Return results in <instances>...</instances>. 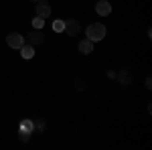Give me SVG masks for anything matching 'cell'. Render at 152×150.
Here are the masks:
<instances>
[{"mask_svg": "<svg viewBox=\"0 0 152 150\" xmlns=\"http://www.w3.org/2000/svg\"><path fill=\"white\" fill-rule=\"evenodd\" d=\"M105 37V26L102 23H91L87 26V39L91 41V43H97V41H102Z\"/></svg>", "mask_w": 152, "mask_h": 150, "instance_id": "1", "label": "cell"}, {"mask_svg": "<svg viewBox=\"0 0 152 150\" xmlns=\"http://www.w3.org/2000/svg\"><path fill=\"white\" fill-rule=\"evenodd\" d=\"M6 43H8L10 49H20V47L24 45V39H23V35H18V33H10V35L6 37Z\"/></svg>", "mask_w": 152, "mask_h": 150, "instance_id": "2", "label": "cell"}, {"mask_svg": "<svg viewBox=\"0 0 152 150\" xmlns=\"http://www.w3.org/2000/svg\"><path fill=\"white\" fill-rule=\"evenodd\" d=\"M63 31H65L69 37H77L81 29H79V23H77L75 18H71V20H65V29H63Z\"/></svg>", "mask_w": 152, "mask_h": 150, "instance_id": "3", "label": "cell"}, {"mask_svg": "<svg viewBox=\"0 0 152 150\" xmlns=\"http://www.w3.org/2000/svg\"><path fill=\"white\" fill-rule=\"evenodd\" d=\"M49 14H51V4H47L45 0H39V2H37V16L47 18Z\"/></svg>", "mask_w": 152, "mask_h": 150, "instance_id": "4", "label": "cell"}, {"mask_svg": "<svg viewBox=\"0 0 152 150\" xmlns=\"http://www.w3.org/2000/svg\"><path fill=\"white\" fill-rule=\"evenodd\" d=\"M95 12H97L99 16H107V14L112 12V4H110L107 0H99V2L95 4Z\"/></svg>", "mask_w": 152, "mask_h": 150, "instance_id": "5", "label": "cell"}, {"mask_svg": "<svg viewBox=\"0 0 152 150\" xmlns=\"http://www.w3.org/2000/svg\"><path fill=\"white\" fill-rule=\"evenodd\" d=\"M43 39H45V37H43V33H41V29H35V31L28 35V45H33V47L43 45Z\"/></svg>", "mask_w": 152, "mask_h": 150, "instance_id": "6", "label": "cell"}, {"mask_svg": "<svg viewBox=\"0 0 152 150\" xmlns=\"http://www.w3.org/2000/svg\"><path fill=\"white\" fill-rule=\"evenodd\" d=\"M20 57H23V59H33V57H35V47L28 45V43L23 45V47H20Z\"/></svg>", "mask_w": 152, "mask_h": 150, "instance_id": "7", "label": "cell"}, {"mask_svg": "<svg viewBox=\"0 0 152 150\" xmlns=\"http://www.w3.org/2000/svg\"><path fill=\"white\" fill-rule=\"evenodd\" d=\"M79 51H81L83 55H89V53L94 51V43H91L89 39H83L81 43H79Z\"/></svg>", "mask_w": 152, "mask_h": 150, "instance_id": "8", "label": "cell"}, {"mask_svg": "<svg viewBox=\"0 0 152 150\" xmlns=\"http://www.w3.org/2000/svg\"><path fill=\"white\" fill-rule=\"evenodd\" d=\"M35 130V124H33V120H23L20 122V132H26V134H31Z\"/></svg>", "mask_w": 152, "mask_h": 150, "instance_id": "9", "label": "cell"}, {"mask_svg": "<svg viewBox=\"0 0 152 150\" xmlns=\"http://www.w3.org/2000/svg\"><path fill=\"white\" fill-rule=\"evenodd\" d=\"M118 79L122 81V83H124V85H130V83H132V75H130L128 71H122V73H120V75H118Z\"/></svg>", "mask_w": 152, "mask_h": 150, "instance_id": "10", "label": "cell"}, {"mask_svg": "<svg viewBox=\"0 0 152 150\" xmlns=\"http://www.w3.org/2000/svg\"><path fill=\"white\" fill-rule=\"evenodd\" d=\"M63 29H65V20H55V23H53V31H55V33H61V31H63Z\"/></svg>", "mask_w": 152, "mask_h": 150, "instance_id": "11", "label": "cell"}, {"mask_svg": "<svg viewBox=\"0 0 152 150\" xmlns=\"http://www.w3.org/2000/svg\"><path fill=\"white\" fill-rule=\"evenodd\" d=\"M43 24H45V18H41V16H35L33 18V26L35 29H43Z\"/></svg>", "mask_w": 152, "mask_h": 150, "instance_id": "12", "label": "cell"}, {"mask_svg": "<svg viewBox=\"0 0 152 150\" xmlns=\"http://www.w3.org/2000/svg\"><path fill=\"white\" fill-rule=\"evenodd\" d=\"M33 124H35L37 130H43V128H45V122H43V120H37V122H33Z\"/></svg>", "mask_w": 152, "mask_h": 150, "instance_id": "13", "label": "cell"}, {"mask_svg": "<svg viewBox=\"0 0 152 150\" xmlns=\"http://www.w3.org/2000/svg\"><path fill=\"white\" fill-rule=\"evenodd\" d=\"M18 136H20V140H23V142H26V140H28V136H31V134H26V132H20V134H18Z\"/></svg>", "mask_w": 152, "mask_h": 150, "instance_id": "14", "label": "cell"}, {"mask_svg": "<svg viewBox=\"0 0 152 150\" xmlns=\"http://www.w3.org/2000/svg\"><path fill=\"white\" fill-rule=\"evenodd\" d=\"M33 2H39V0H33Z\"/></svg>", "mask_w": 152, "mask_h": 150, "instance_id": "15", "label": "cell"}]
</instances>
